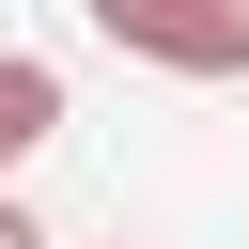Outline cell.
<instances>
[{
    "label": "cell",
    "mask_w": 249,
    "mask_h": 249,
    "mask_svg": "<svg viewBox=\"0 0 249 249\" xmlns=\"http://www.w3.org/2000/svg\"><path fill=\"white\" fill-rule=\"evenodd\" d=\"M78 16L171 78H249V0H78Z\"/></svg>",
    "instance_id": "cell-1"
},
{
    "label": "cell",
    "mask_w": 249,
    "mask_h": 249,
    "mask_svg": "<svg viewBox=\"0 0 249 249\" xmlns=\"http://www.w3.org/2000/svg\"><path fill=\"white\" fill-rule=\"evenodd\" d=\"M31 140H62V62H47V47H0V171H16Z\"/></svg>",
    "instance_id": "cell-2"
},
{
    "label": "cell",
    "mask_w": 249,
    "mask_h": 249,
    "mask_svg": "<svg viewBox=\"0 0 249 249\" xmlns=\"http://www.w3.org/2000/svg\"><path fill=\"white\" fill-rule=\"evenodd\" d=\"M0 249H47V218H31V202H0Z\"/></svg>",
    "instance_id": "cell-3"
}]
</instances>
